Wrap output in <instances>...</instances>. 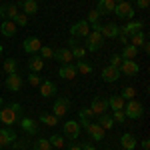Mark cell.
Here are the masks:
<instances>
[{
	"label": "cell",
	"mask_w": 150,
	"mask_h": 150,
	"mask_svg": "<svg viewBox=\"0 0 150 150\" xmlns=\"http://www.w3.org/2000/svg\"><path fill=\"white\" fill-rule=\"evenodd\" d=\"M98 124L106 130H110V128H114V120H112V116L110 114H100L98 116Z\"/></svg>",
	"instance_id": "obj_30"
},
{
	"label": "cell",
	"mask_w": 150,
	"mask_h": 150,
	"mask_svg": "<svg viewBox=\"0 0 150 150\" xmlns=\"http://www.w3.org/2000/svg\"><path fill=\"white\" fill-rule=\"evenodd\" d=\"M68 44H70V48H74V46H78V40L70 36V38H68Z\"/></svg>",
	"instance_id": "obj_48"
},
{
	"label": "cell",
	"mask_w": 150,
	"mask_h": 150,
	"mask_svg": "<svg viewBox=\"0 0 150 150\" xmlns=\"http://www.w3.org/2000/svg\"><path fill=\"white\" fill-rule=\"evenodd\" d=\"M34 150H52V146H50V140L46 138H40L34 142Z\"/></svg>",
	"instance_id": "obj_37"
},
{
	"label": "cell",
	"mask_w": 150,
	"mask_h": 150,
	"mask_svg": "<svg viewBox=\"0 0 150 150\" xmlns=\"http://www.w3.org/2000/svg\"><path fill=\"white\" fill-rule=\"evenodd\" d=\"M20 6H22V14H26V16L38 12V2H36V0H24Z\"/></svg>",
	"instance_id": "obj_28"
},
{
	"label": "cell",
	"mask_w": 150,
	"mask_h": 150,
	"mask_svg": "<svg viewBox=\"0 0 150 150\" xmlns=\"http://www.w3.org/2000/svg\"><path fill=\"white\" fill-rule=\"evenodd\" d=\"M98 20H100V14H98L96 10L88 12V16H86V22H88V24H94V22H98Z\"/></svg>",
	"instance_id": "obj_41"
},
{
	"label": "cell",
	"mask_w": 150,
	"mask_h": 150,
	"mask_svg": "<svg viewBox=\"0 0 150 150\" xmlns=\"http://www.w3.org/2000/svg\"><path fill=\"white\" fill-rule=\"evenodd\" d=\"M2 104H4V100H2V98H0V106H2Z\"/></svg>",
	"instance_id": "obj_54"
},
{
	"label": "cell",
	"mask_w": 150,
	"mask_h": 150,
	"mask_svg": "<svg viewBox=\"0 0 150 150\" xmlns=\"http://www.w3.org/2000/svg\"><path fill=\"white\" fill-rule=\"evenodd\" d=\"M78 124H80V128H84L86 130V134L90 136V138H94V140H104V128L100 126V124H92L88 118H80L78 120Z\"/></svg>",
	"instance_id": "obj_2"
},
{
	"label": "cell",
	"mask_w": 150,
	"mask_h": 150,
	"mask_svg": "<svg viewBox=\"0 0 150 150\" xmlns=\"http://www.w3.org/2000/svg\"><path fill=\"white\" fill-rule=\"evenodd\" d=\"M146 40H148V36H146V32H142V30L136 32V34H132V36H128V44H132V46H136V48L142 46Z\"/></svg>",
	"instance_id": "obj_26"
},
{
	"label": "cell",
	"mask_w": 150,
	"mask_h": 150,
	"mask_svg": "<svg viewBox=\"0 0 150 150\" xmlns=\"http://www.w3.org/2000/svg\"><path fill=\"white\" fill-rule=\"evenodd\" d=\"M18 122H20V126H22V130L26 132V134H32V136H34V134H38V124H36L32 118H26V116H22Z\"/></svg>",
	"instance_id": "obj_19"
},
{
	"label": "cell",
	"mask_w": 150,
	"mask_h": 150,
	"mask_svg": "<svg viewBox=\"0 0 150 150\" xmlns=\"http://www.w3.org/2000/svg\"><path fill=\"white\" fill-rule=\"evenodd\" d=\"M76 72H78V74H92V66H90L86 60H78V62H76Z\"/></svg>",
	"instance_id": "obj_31"
},
{
	"label": "cell",
	"mask_w": 150,
	"mask_h": 150,
	"mask_svg": "<svg viewBox=\"0 0 150 150\" xmlns=\"http://www.w3.org/2000/svg\"><path fill=\"white\" fill-rule=\"evenodd\" d=\"M48 140H50V146L52 148H64V144H66L64 136H60V134H52Z\"/></svg>",
	"instance_id": "obj_32"
},
{
	"label": "cell",
	"mask_w": 150,
	"mask_h": 150,
	"mask_svg": "<svg viewBox=\"0 0 150 150\" xmlns=\"http://www.w3.org/2000/svg\"><path fill=\"white\" fill-rule=\"evenodd\" d=\"M58 90H56V84L52 80H44L40 82V94H42V98H50V96H54Z\"/></svg>",
	"instance_id": "obj_21"
},
{
	"label": "cell",
	"mask_w": 150,
	"mask_h": 150,
	"mask_svg": "<svg viewBox=\"0 0 150 150\" xmlns=\"http://www.w3.org/2000/svg\"><path fill=\"white\" fill-rule=\"evenodd\" d=\"M66 150H82V148H80V144H74V142H72V144H70Z\"/></svg>",
	"instance_id": "obj_49"
},
{
	"label": "cell",
	"mask_w": 150,
	"mask_h": 150,
	"mask_svg": "<svg viewBox=\"0 0 150 150\" xmlns=\"http://www.w3.org/2000/svg\"><path fill=\"white\" fill-rule=\"evenodd\" d=\"M4 70H6L8 74H14V72L18 70V62H16V58H6V60H4Z\"/></svg>",
	"instance_id": "obj_34"
},
{
	"label": "cell",
	"mask_w": 150,
	"mask_h": 150,
	"mask_svg": "<svg viewBox=\"0 0 150 150\" xmlns=\"http://www.w3.org/2000/svg\"><path fill=\"white\" fill-rule=\"evenodd\" d=\"M80 148H82V150H96V148L92 146V144H90V142H82V144H80Z\"/></svg>",
	"instance_id": "obj_46"
},
{
	"label": "cell",
	"mask_w": 150,
	"mask_h": 150,
	"mask_svg": "<svg viewBox=\"0 0 150 150\" xmlns=\"http://www.w3.org/2000/svg\"><path fill=\"white\" fill-rule=\"evenodd\" d=\"M142 26H144V24L140 22V20H128V24H124V26L120 28V34L132 36V34H136V32H140V30H142Z\"/></svg>",
	"instance_id": "obj_15"
},
{
	"label": "cell",
	"mask_w": 150,
	"mask_h": 150,
	"mask_svg": "<svg viewBox=\"0 0 150 150\" xmlns=\"http://www.w3.org/2000/svg\"><path fill=\"white\" fill-rule=\"evenodd\" d=\"M70 108V100L68 98H64V96H58L56 100H54V106H52V110H54V116L56 118H62V116L68 112Z\"/></svg>",
	"instance_id": "obj_8"
},
{
	"label": "cell",
	"mask_w": 150,
	"mask_h": 150,
	"mask_svg": "<svg viewBox=\"0 0 150 150\" xmlns=\"http://www.w3.org/2000/svg\"><path fill=\"white\" fill-rule=\"evenodd\" d=\"M114 6H116L114 0H100L98 6H96V12H98L100 16H106V14H112V12H114Z\"/></svg>",
	"instance_id": "obj_20"
},
{
	"label": "cell",
	"mask_w": 150,
	"mask_h": 150,
	"mask_svg": "<svg viewBox=\"0 0 150 150\" xmlns=\"http://www.w3.org/2000/svg\"><path fill=\"white\" fill-rule=\"evenodd\" d=\"M4 84H6V88H8L10 92H18V90L22 88V76H20L18 72L8 74V76H6V80H4Z\"/></svg>",
	"instance_id": "obj_10"
},
{
	"label": "cell",
	"mask_w": 150,
	"mask_h": 150,
	"mask_svg": "<svg viewBox=\"0 0 150 150\" xmlns=\"http://www.w3.org/2000/svg\"><path fill=\"white\" fill-rule=\"evenodd\" d=\"M112 14H116V18H120V20H134V6L130 2H126V0L124 2H116Z\"/></svg>",
	"instance_id": "obj_3"
},
{
	"label": "cell",
	"mask_w": 150,
	"mask_h": 150,
	"mask_svg": "<svg viewBox=\"0 0 150 150\" xmlns=\"http://www.w3.org/2000/svg\"><path fill=\"white\" fill-rule=\"evenodd\" d=\"M28 68H30V72H40V70L44 68V60H42V56L40 54H32L30 56V60H28Z\"/></svg>",
	"instance_id": "obj_23"
},
{
	"label": "cell",
	"mask_w": 150,
	"mask_h": 150,
	"mask_svg": "<svg viewBox=\"0 0 150 150\" xmlns=\"http://www.w3.org/2000/svg\"><path fill=\"white\" fill-rule=\"evenodd\" d=\"M16 140V132L12 130V126L0 128V146H10Z\"/></svg>",
	"instance_id": "obj_11"
},
{
	"label": "cell",
	"mask_w": 150,
	"mask_h": 150,
	"mask_svg": "<svg viewBox=\"0 0 150 150\" xmlns=\"http://www.w3.org/2000/svg\"><path fill=\"white\" fill-rule=\"evenodd\" d=\"M100 30H102V24H100V22H94L92 24V32H100Z\"/></svg>",
	"instance_id": "obj_47"
},
{
	"label": "cell",
	"mask_w": 150,
	"mask_h": 150,
	"mask_svg": "<svg viewBox=\"0 0 150 150\" xmlns=\"http://www.w3.org/2000/svg\"><path fill=\"white\" fill-rule=\"evenodd\" d=\"M112 120H114V122H120V124H124V120H126L124 110H112Z\"/></svg>",
	"instance_id": "obj_40"
},
{
	"label": "cell",
	"mask_w": 150,
	"mask_h": 150,
	"mask_svg": "<svg viewBox=\"0 0 150 150\" xmlns=\"http://www.w3.org/2000/svg\"><path fill=\"white\" fill-rule=\"evenodd\" d=\"M80 118H88V120H92L94 112L90 110V108H86V106H84V108H80Z\"/></svg>",
	"instance_id": "obj_43"
},
{
	"label": "cell",
	"mask_w": 150,
	"mask_h": 150,
	"mask_svg": "<svg viewBox=\"0 0 150 150\" xmlns=\"http://www.w3.org/2000/svg\"><path fill=\"white\" fill-rule=\"evenodd\" d=\"M18 14V4L12 2V4H2L0 6V16L4 20H14V16Z\"/></svg>",
	"instance_id": "obj_16"
},
{
	"label": "cell",
	"mask_w": 150,
	"mask_h": 150,
	"mask_svg": "<svg viewBox=\"0 0 150 150\" xmlns=\"http://www.w3.org/2000/svg\"><path fill=\"white\" fill-rule=\"evenodd\" d=\"M120 72L122 74H126V76H136L140 72V66L136 60H122V64H120Z\"/></svg>",
	"instance_id": "obj_14"
},
{
	"label": "cell",
	"mask_w": 150,
	"mask_h": 150,
	"mask_svg": "<svg viewBox=\"0 0 150 150\" xmlns=\"http://www.w3.org/2000/svg\"><path fill=\"white\" fill-rule=\"evenodd\" d=\"M84 38H86V42H84V44H86V46H84L86 52H96V50H100L102 44H104V36L100 34V32H92V30H90Z\"/></svg>",
	"instance_id": "obj_4"
},
{
	"label": "cell",
	"mask_w": 150,
	"mask_h": 150,
	"mask_svg": "<svg viewBox=\"0 0 150 150\" xmlns=\"http://www.w3.org/2000/svg\"><path fill=\"white\" fill-rule=\"evenodd\" d=\"M40 48H42V42H40L36 36H28V38H24V42H22V50H24V52H28V54H38Z\"/></svg>",
	"instance_id": "obj_7"
},
{
	"label": "cell",
	"mask_w": 150,
	"mask_h": 150,
	"mask_svg": "<svg viewBox=\"0 0 150 150\" xmlns=\"http://www.w3.org/2000/svg\"><path fill=\"white\" fill-rule=\"evenodd\" d=\"M0 150H2V146H0Z\"/></svg>",
	"instance_id": "obj_57"
},
{
	"label": "cell",
	"mask_w": 150,
	"mask_h": 150,
	"mask_svg": "<svg viewBox=\"0 0 150 150\" xmlns=\"http://www.w3.org/2000/svg\"><path fill=\"white\" fill-rule=\"evenodd\" d=\"M114 2H124V0H114Z\"/></svg>",
	"instance_id": "obj_56"
},
{
	"label": "cell",
	"mask_w": 150,
	"mask_h": 150,
	"mask_svg": "<svg viewBox=\"0 0 150 150\" xmlns=\"http://www.w3.org/2000/svg\"><path fill=\"white\" fill-rule=\"evenodd\" d=\"M76 74H78V72H76V66H74V64H62L60 70H58V76L64 78V80H72Z\"/></svg>",
	"instance_id": "obj_22"
},
{
	"label": "cell",
	"mask_w": 150,
	"mask_h": 150,
	"mask_svg": "<svg viewBox=\"0 0 150 150\" xmlns=\"http://www.w3.org/2000/svg\"><path fill=\"white\" fill-rule=\"evenodd\" d=\"M106 108H108V100H106V98H102V96H94L92 104H90V110L94 112V116L106 114Z\"/></svg>",
	"instance_id": "obj_12"
},
{
	"label": "cell",
	"mask_w": 150,
	"mask_h": 150,
	"mask_svg": "<svg viewBox=\"0 0 150 150\" xmlns=\"http://www.w3.org/2000/svg\"><path fill=\"white\" fill-rule=\"evenodd\" d=\"M88 32H90V24L86 22V20H78L76 24H72V26H70V36H72V38L86 36Z\"/></svg>",
	"instance_id": "obj_9"
},
{
	"label": "cell",
	"mask_w": 150,
	"mask_h": 150,
	"mask_svg": "<svg viewBox=\"0 0 150 150\" xmlns=\"http://www.w3.org/2000/svg\"><path fill=\"white\" fill-rule=\"evenodd\" d=\"M0 54H2V44H0Z\"/></svg>",
	"instance_id": "obj_55"
},
{
	"label": "cell",
	"mask_w": 150,
	"mask_h": 150,
	"mask_svg": "<svg viewBox=\"0 0 150 150\" xmlns=\"http://www.w3.org/2000/svg\"><path fill=\"white\" fill-rule=\"evenodd\" d=\"M122 100H134V96H136V90L132 88V86H126L124 90H122Z\"/></svg>",
	"instance_id": "obj_38"
},
{
	"label": "cell",
	"mask_w": 150,
	"mask_h": 150,
	"mask_svg": "<svg viewBox=\"0 0 150 150\" xmlns=\"http://www.w3.org/2000/svg\"><path fill=\"white\" fill-rule=\"evenodd\" d=\"M40 76H38V74H36V72H30V74H28V84H32V86H40Z\"/></svg>",
	"instance_id": "obj_42"
},
{
	"label": "cell",
	"mask_w": 150,
	"mask_h": 150,
	"mask_svg": "<svg viewBox=\"0 0 150 150\" xmlns=\"http://www.w3.org/2000/svg\"><path fill=\"white\" fill-rule=\"evenodd\" d=\"M142 112H144V108H142V104L138 100H126V104H124V116L126 118L138 120L142 116Z\"/></svg>",
	"instance_id": "obj_6"
},
{
	"label": "cell",
	"mask_w": 150,
	"mask_h": 150,
	"mask_svg": "<svg viewBox=\"0 0 150 150\" xmlns=\"http://www.w3.org/2000/svg\"><path fill=\"white\" fill-rule=\"evenodd\" d=\"M40 122H42V124H46V126H56V124H58V118L54 114H46V112H42V114H40Z\"/></svg>",
	"instance_id": "obj_33"
},
{
	"label": "cell",
	"mask_w": 150,
	"mask_h": 150,
	"mask_svg": "<svg viewBox=\"0 0 150 150\" xmlns=\"http://www.w3.org/2000/svg\"><path fill=\"white\" fill-rule=\"evenodd\" d=\"M142 48H144V50H146V52H148V50H150V44H148V40H146V42H144V44H142Z\"/></svg>",
	"instance_id": "obj_52"
},
{
	"label": "cell",
	"mask_w": 150,
	"mask_h": 150,
	"mask_svg": "<svg viewBox=\"0 0 150 150\" xmlns=\"http://www.w3.org/2000/svg\"><path fill=\"white\" fill-rule=\"evenodd\" d=\"M124 104H126V100H122L120 94H114V96L108 98V108H110V110H122Z\"/></svg>",
	"instance_id": "obj_27"
},
{
	"label": "cell",
	"mask_w": 150,
	"mask_h": 150,
	"mask_svg": "<svg viewBox=\"0 0 150 150\" xmlns=\"http://www.w3.org/2000/svg\"><path fill=\"white\" fill-rule=\"evenodd\" d=\"M12 22L16 24L18 28H24V26L28 24V16H26V14H22V12H18V14L14 16V20H12Z\"/></svg>",
	"instance_id": "obj_36"
},
{
	"label": "cell",
	"mask_w": 150,
	"mask_h": 150,
	"mask_svg": "<svg viewBox=\"0 0 150 150\" xmlns=\"http://www.w3.org/2000/svg\"><path fill=\"white\" fill-rule=\"evenodd\" d=\"M38 54L42 56V60H50V58L54 56V50H52L50 46H42V48H40V52H38Z\"/></svg>",
	"instance_id": "obj_39"
},
{
	"label": "cell",
	"mask_w": 150,
	"mask_h": 150,
	"mask_svg": "<svg viewBox=\"0 0 150 150\" xmlns=\"http://www.w3.org/2000/svg\"><path fill=\"white\" fill-rule=\"evenodd\" d=\"M136 56H138V48H136V46L126 44V46L122 48V54H120V58H122V60H134Z\"/></svg>",
	"instance_id": "obj_29"
},
{
	"label": "cell",
	"mask_w": 150,
	"mask_h": 150,
	"mask_svg": "<svg viewBox=\"0 0 150 150\" xmlns=\"http://www.w3.org/2000/svg\"><path fill=\"white\" fill-rule=\"evenodd\" d=\"M22 2H24V0H16V4H22Z\"/></svg>",
	"instance_id": "obj_53"
},
{
	"label": "cell",
	"mask_w": 150,
	"mask_h": 150,
	"mask_svg": "<svg viewBox=\"0 0 150 150\" xmlns=\"http://www.w3.org/2000/svg\"><path fill=\"white\" fill-rule=\"evenodd\" d=\"M100 76H102L104 82H116L120 76H122V72H120V68H114V66L108 64V66L102 68V74H100Z\"/></svg>",
	"instance_id": "obj_13"
},
{
	"label": "cell",
	"mask_w": 150,
	"mask_h": 150,
	"mask_svg": "<svg viewBox=\"0 0 150 150\" xmlns=\"http://www.w3.org/2000/svg\"><path fill=\"white\" fill-rule=\"evenodd\" d=\"M150 148V142L148 140H142V150H148Z\"/></svg>",
	"instance_id": "obj_51"
},
{
	"label": "cell",
	"mask_w": 150,
	"mask_h": 150,
	"mask_svg": "<svg viewBox=\"0 0 150 150\" xmlns=\"http://www.w3.org/2000/svg\"><path fill=\"white\" fill-rule=\"evenodd\" d=\"M20 118H22V106L18 102H12V104L4 106V108L0 110V120H2V124H6V126L16 124Z\"/></svg>",
	"instance_id": "obj_1"
},
{
	"label": "cell",
	"mask_w": 150,
	"mask_h": 150,
	"mask_svg": "<svg viewBox=\"0 0 150 150\" xmlns=\"http://www.w3.org/2000/svg\"><path fill=\"white\" fill-rule=\"evenodd\" d=\"M16 30H18V26L12 22V20H4V22L0 24V32H2V36H6V38L14 36V34H16Z\"/></svg>",
	"instance_id": "obj_24"
},
{
	"label": "cell",
	"mask_w": 150,
	"mask_h": 150,
	"mask_svg": "<svg viewBox=\"0 0 150 150\" xmlns=\"http://www.w3.org/2000/svg\"><path fill=\"white\" fill-rule=\"evenodd\" d=\"M100 34H102L104 38H118V34H120V26H118V24H114V22L102 24Z\"/></svg>",
	"instance_id": "obj_18"
},
{
	"label": "cell",
	"mask_w": 150,
	"mask_h": 150,
	"mask_svg": "<svg viewBox=\"0 0 150 150\" xmlns=\"http://www.w3.org/2000/svg\"><path fill=\"white\" fill-rule=\"evenodd\" d=\"M70 52H72V58H76V60H84V56H86V48L80 46V44L70 48Z\"/></svg>",
	"instance_id": "obj_35"
},
{
	"label": "cell",
	"mask_w": 150,
	"mask_h": 150,
	"mask_svg": "<svg viewBox=\"0 0 150 150\" xmlns=\"http://www.w3.org/2000/svg\"><path fill=\"white\" fill-rule=\"evenodd\" d=\"M134 4H136L138 8H142V10H146L150 6V0H134Z\"/></svg>",
	"instance_id": "obj_45"
},
{
	"label": "cell",
	"mask_w": 150,
	"mask_h": 150,
	"mask_svg": "<svg viewBox=\"0 0 150 150\" xmlns=\"http://www.w3.org/2000/svg\"><path fill=\"white\" fill-rule=\"evenodd\" d=\"M120 144H122V148L124 150H134L136 148V138L130 134V132H126V134H122V138H120Z\"/></svg>",
	"instance_id": "obj_25"
},
{
	"label": "cell",
	"mask_w": 150,
	"mask_h": 150,
	"mask_svg": "<svg viewBox=\"0 0 150 150\" xmlns=\"http://www.w3.org/2000/svg\"><path fill=\"white\" fill-rule=\"evenodd\" d=\"M54 60H58V62H62V64H72V52H70V48H58V50H54Z\"/></svg>",
	"instance_id": "obj_17"
},
{
	"label": "cell",
	"mask_w": 150,
	"mask_h": 150,
	"mask_svg": "<svg viewBox=\"0 0 150 150\" xmlns=\"http://www.w3.org/2000/svg\"><path fill=\"white\" fill-rule=\"evenodd\" d=\"M80 124H78V120H68V122H64L62 124V132H64V138H68L70 142H74V140H78L80 136Z\"/></svg>",
	"instance_id": "obj_5"
},
{
	"label": "cell",
	"mask_w": 150,
	"mask_h": 150,
	"mask_svg": "<svg viewBox=\"0 0 150 150\" xmlns=\"http://www.w3.org/2000/svg\"><path fill=\"white\" fill-rule=\"evenodd\" d=\"M120 64H122V58H120V54H114V56L110 58V66H114V68H120Z\"/></svg>",
	"instance_id": "obj_44"
},
{
	"label": "cell",
	"mask_w": 150,
	"mask_h": 150,
	"mask_svg": "<svg viewBox=\"0 0 150 150\" xmlns=\"http://www.w3.org/2000/svg\"><path fill=\"white\" fill-rule=\"evenodd\" d=\"M118 38H120V42H122V44H128V36H124V34H118Z\"/></svg>",
	"instance_id": "obj_50"
}]
</instances>
